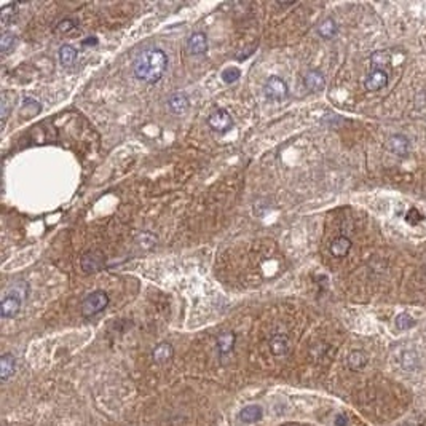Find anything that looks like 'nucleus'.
Listing matches in <instances>:
<instances>
[{"label":"nucleus","instance_id":"obj_1","mask_svg":"<svg viewBox=\"0 0 426 426\" xmlns=\"http://www.w3.org/2000/svg\"><path fill=\"white\" fill-rule=\"evenodd\" d=\"M168 69V54L162 48H148L136 56L132 62L134 77L148 85L160 82Z\"/></svg>","mask_w":426,"mask_h":426},{"label":"nucleus","instance_id":"obj_2","mask_svg":"<svg viewBox=\"0 0 426 426\" xmlns=\"http://www.w3.org/2000/svg\"><path fill=\"white\" fill-rule=\"evenodd\" d=\"M28 294H29V284L24 281L14 282L13 286L8 288L5 290L2 302H0V314H2V318L12 320L14 316H18L24 300L28 298Z\"/></svg>","mask_w":426,"mask_h":426},{"label":"nucleus","instance_id":"obj_3","mask_svg":"<svg viewBox=\"0 0 426 426\" xmlns=\"http://www.w3.org/2000/svg\"><path fill=\"white\" fill-rule=\"evenodd\" d=\"M110 298H108L107 292L104 290H94L91 292L90 296L85 297V300L82 302V314L85 318H93V316L99 314L101 312H104Z\"/></svg>","mask_w":426,"mask_h":426},{"label":"nucleus","instance_id":"obj_4","mask_svg":"<svg viewBox=\"0 0 426 426\" xmlns=\"http://www.w3.org/2000/svg\"><path fill=\"white\" fill-rule=\"evenodd\" d=\"M264 94L270 101H282L289 96V86L282 78L270 77L264 85Z\"/></svg>","mask_w":426,"mask_h":426},{"label":"nucleus","instance_id":"obj_5","mask_svg":"<svg viewBox=\"0 0 426 426\" xmlns=\"http://www.w3.org/2000/svg\"><path fill=\"white\" fill-rule=\"evenodd\" d=\"M210 126L217 132H227L233 126V118L228 110L225 108H217L210 116H208Z\"/></svg>","mask_w":426,"mask_h":426},{"label":"nucleus","instance_id":"obj_6","mask_svg":"<svg viewBox=\"0 0 426 426\" xmlns=\"http://www.w3.org/2000/svg\"><path fill=\"white\" fill-rule=\"evenodd\" d=\"M80 266L85 273H94L104 266V256L99 250H88L82 256Z\"/></svg>","mask_w":426,"mask_h":426},{"label":"nucleus","instance_id":"obj_7","mask_svg":"<svg viewBox=\"0 0 426 426\" xmlns=\"http://www.w3.org/2000/svg\"><path fill=\"white\" fill-rule=\"evenodd\" d=\"M386 147L391 154H394L398 156H406L408 154V150H410V140L404 134H392L388 139Z\"/></svg>","mask_w":426,"mask_h":426},{"label":"nucleus","instance_id":"obj_8","mask_svg":"<svg viewBox=\"0 0 426 426\" xmlns=\"http://www.w3.org/2000/svg\"><path fill=\"white\" fill-rule=\"evenodd\" d=\"M388 85V74L385 70L374 69L364 80V86L369 91H378Z\"/></svg>","mask_w":426,"mask_h":426},{"label":"nucleus","instance_id":"obj_9","mask_svg":"<svg viewBox=\"0 0 426 426\" xmlns=\"http://www.w3.org/2000/svg\"><path fill=\"white\" fill-rule=\"evenodd\" d=\"M187 48H188L190 54H194V56L206 54L208 37H206L204 32H195V34H192L187 40Z\"/></svg>","mask_w":426,"mask_h":426},{"label":"nucleus","instance_id":"obj_10","mask_svg":"<svg viewBox=\"0 0 426 426\" xmlns=\"http://www.w3.org/2000/svg\"><path fill=\"white\" fill-rule=\"evenodd\" d=\"M238 418L243 423H257L264 418V407L260 404H249L240 410Z\"/></svg>","mask_w":426,"mask_h":426},{"label":"nucleus","instance_id":"obj_11","mask_svg":"<svg viewBox=\"0 0 426 426\" xmlns=\"http://www.w3.org/2000/svg\"><path fill=\"white\" fill-rule=\"evenodd\" d=\"M304 83H305V86L310 90V91H313V93H318V91L324 90V86H326V78H324V75H322L321 70H318V69H310V70L305 74Z\"/></svg>","mask_w":426,"mask_h":426},{"label":"nucleus","instance_id":"obj_12","mask_svg":"<svg viewBox=\"0 0 426 426\" xmlns=\"http://www.w3.org/2000/svg\"><path fill=\"white\" fill-rule=\"evenodd\" d=\"M236 344V336L235 332H230V330H225L222 332L219 337H217V352H219L220 358L227 356L233 352Z\"/></svg>","mask_w":426,"mask_h":426},{"label":"nucleus","instance_id":"obj_13","mask_svg":"<svg viewBox=\"0 0 426 426\" xmlns=\"http://www.w3.org/2000/svg\"><path fill=\"white\" fill-rule=\"evenodd\" d=\"M16 370V358L13 353H4L0 356V380L4 383L10 380Z\"/></svg>","mask_w":426,"mask_h":426},{"label":"nucleus","instance_id":"obj_14","mask_svg":"<svg viewBox=\"0 0 426 426\" xmlns=\"http://www.w3.org/2000/svg\"><path fill=\"white\" fill-rule=\"evenodd\" d=\"M289 338L284 334H274V336L270 338V352L273 356L281 358L286 356L289 352Z\"/></svg>","mask_w":426,"mask_h":426},{"label":"nucleus","instance_id":"obj_15","mask_svg":"<svg viewBox=\"0 0 426 426\" xmlns=\"http://www.w3.org/2000/svg\"><path fill=\"white\" fill-rule=\"evenodd\" d=\"M188 106H190V101H188V98H187L186 93H174L168 99L170 110L172 114H176V115H180V114L186 112L188 108Z\"/></svg>","mask_w":426,"mask_h":426},{"label":"nucleus","instance_id":"obj_16","mask_svg":"<svg viewBox=\"0 0 426 426\" xmlns=\"http://www.w3.org/2000/svg\"><path fill=\"white\" fill-rule=\"evenodd\" d=\"M172 356H174V348H172L171 344H168V342H162V344H158L152 352V359L156 364L168 362Z\"/></svg>","mask_w":426,"mask_h":426},{"label":"nucleus","instance_id":"obj_17","mask_svg":"<svg viewBox=\"0 0 426 426\" xmlns=\"http://www.w3.org/2000/svg\"><path fill=\"white\" fill-rule=\"evenodd\" d=\"M346 362H348L350 369L358 372V370H362L364 367L367 366V362H369V358H367V354L362 352V350H353V352L348 354Z\"/></svg>","mask_w":426,"mask_h":426},{"label":"nucleus","instance_id":"obj_18","mask_svg":"<svg viewBox=\"0 0 426 426\" xmlns=\"http://www.w3.org/2000/svg\"><path fill=\"white\" fill-rule=\"evenodd\" d=\"M352 246H353V243H352V240L350 238H346V236H338V238H336L330 243V254L334 256V257H345L348 252H350V249H352Z\"/></svg>","mask_w":426,"mask_h":426},{"label":"nucleus","instance_id":"obj_19","mask_svg":"<svg viewBox=\"0 0 426 426\" xmlns=\"http://www.w3.org/2000/svg\"><path fill=\"white\" fill-rule=\"evenodd\" d=\"M58 58H60V62L62 68H70V66L75 64V61H77L78 58V53L77 50H75L72 45L66 44L60 48V52H58Z\"/></svg>","mask_w":426,"mask_h":426},{"label":"nucleus","instance_id":"obj_20","mask_svg":"<svg viewBox=\"0 0 426 426\" xmlns=\"http://www.w3.org/2000/svg\"><path fill=\"white\" fill-rule=\"evenodd\" d=\"M400 366L406 370H416L420 367V358L415 350H406L400 354Z\"/></svg>","mask_w":426,"mask_h":426},{"label":"nucleus","instance_id":"obj_21","mask_svg":"<svg viewBox=\"0 0 426 426\" xmlns=\"http://www.w3.org/2000/svg\"><path fill=\"white\" fill-rule=\"evenodd\" d=\"M337 22L334 21L332 18H326L320 26H318V34L322 37V38H332L334 36L337 34Z\"/></svg>","mask_w":426,"mask_h":426},{"label":"nucleus","instance_id":"obj_22","mask_svg":"<svg viewBox=\"0 0 426 426\" xmlns=\"http://www.w3.org/2000/svg\"><path fill=\"white\" fill-rule=\"evenodd\" d=\"M394 324H396V329L399 330H408L416 324V321L414 316H410L408 313H399L394 320Z\"/></svg>","mask_w":426,"mask_h":426},{"label":"nucleus","instance_id":"obj_23","mask_svg":"<svg viewBox=\"0 0 426 426\" xmlns=\"http://www.w3.org/2000/svg\"><path fill=\"white\" fill-rule=\"evenodd\" d=\"M370 62L375 69H380L383 70L382 68H385L386 64L391 62V54L388 52H375L372 56H370Z\"/></svg>","mask_w":426,"mask_h":426},{"label":"nucleus","instance_id":"obj_24","mask_svg":"<svg viewBox=\"0 0 426 426\" xmlns=\"http://www.w3.org/2000/svg\"><path fill=\"white\" fill-rule=\"evenodd\" d=\"M16 6H18L16 4H8L0 10V22H2L4 28H8V24L13 21L16 14Z\"/></svg>","mask_w":426,"mask_h":426},{"label":"nucleus","instance_id":"obj_25","mask_svg":"<svg viewBox=\"0 0 426 426\" xmlns=\"http://www.w3.org/2000/svg\"><path fill=\"white\" fill-rule=\"evenodd\" d=\"M240 77H241V70H240L238 68H228V69H225V70L222 72V80H224L225 83H228V85L238 82Z\"/></svg>","mask_w":426,"mask_h":426},{"label":"nucleus","instance_id":"obj_26","mask_svg":"<svg viewBox=\"0 0 426 426\" xmlns=\"http://www.w3.org/2000/svg\"><path fill=\"white\" fill-rule=\"evenodd\" d=\"M14 34L13 32H4L2 37H0V50H2V53L6 54L8 50H10L14 44Z\"/></svg>","mask_w":426,"mask_h":426},{"label":"nucleus","instance_id":"obj_27","mask_svg":"<svg viewBox=\"0 0 426 426\" xmlns=\"http://www.w3.org/2000/svg\"><path fill=\"white\" fill-rule=\"evenodd\" d=\"M22 108L28 112V115H29V116H34L36 114H38V112H40V104L36 101V99L28 98V99H24Z\"/></svg>","mask_w":426,"mask_h":426},{"label":"nucleus","instance_id":"obj_28","mask_svg":"<svg viewBox=\"0 0 426 426\" xmlns=\"http://www.w3.org/2000/svg\"><path fill=\"white\" fill-rule=\"evenodd\" d=\"M75 26H77V21L68 18V20H62L60 24H58L56 29H58V32H64V34H68V32L75 29Z\"/></svg>","mask_w":426,"mask_h":426},{"label":"nucleus","instance_id":"obj_29","mask_svg":"<svg viewBox=\"0 0 426 426\" xmlns=\"http://www.w3.org/2000/svg\"><path fill=\"white\" fill-rule=\"evenodd\" d=\"M423 219V216L416 211V210H412V211H408L407 212V222L408 224H412V225H415L416 222H420Z\"/></svg>","mask_w":426,"mask_h":426},{"label":"nucleus","instance_id":"obj_30","mask_svg":"<svg viewBox=\"0 0 426 426\" xmlns=\"http://www.w3.org/2000/svg\"><path fill=\"white\" fill-rule=\"evenodd\" d=\"M334 423H336L337 426H346L348 418H346V416H345L344 414H338V415L336 416V420H334Z\"/></svg>","mask_w":426,"mask_h":426},{"label":"nucleus","instance_id":"obj_31","mask_svg":"<svg viewBox=\"0 0 426 426\" xmlns=\"http://www.w3.org/2000/svg\"><path fill=\"white\" fill-rule=\"evenodd\" d=\"M6 114H8V106H6V98H5V94H4V96H2V122H5Z\"/></svg>","mask_w":426,"mask_h":426},{"label":"nucleus","instance_id":"obj_32","mask_svg":"<svg viewBox=\"0 0 426 426\" xmlns=\"http://www.w3.org/2000/svg\"><path fill=\"white\" fill-rule=\"evenodd\" d=\"M90 40H85L83 42V45H96L98 44V40H96V37H88Z\"/></svg>","mask_w":426,"mask_h":426}]
</instances>
